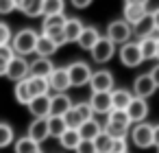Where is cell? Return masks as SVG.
Returning a JSON list of instances; mask_svg holds the SVG:
<instances>
[{
  "label": "cell",
  "instance_id": "cell-54",
  "mask_svg": "<svg viewBox=\"0 0 159 153\" xmlns=\"http://www.w3.org/2000/svg\"><path fill=\"white\" fill-rule=\"evenodd\" d=\"M37 153H42V151H37Z\"/></svg>",
  "mask_w": 159,
  "mask_h": 153
},
{
  "label": "cell",
  "instance_id": "cell-27",
  "mask_svg": "<svg viewBox=\"0 0 159 153\" xmlns=\"http://www.w3.org/2000/svg\"><path fill=\"white\" fill-rule=\"evenodd\" d=\"M152 31H155V24H152V18H150V11H148L137 24H133V33L139 35V37H146V35H150Z\"/></svg>",
  "mask_w": 159,
  "mask_h": 153
},
{
  "label": "cell",
  "instance_id": "cell-5",
  "mask_svg": "<svg viewBox=\"0 0 159 153\" xmlns=\"http://www.w3.org/2000/svg\"><path fill=\"white\" fill-rule=\"evenodd\" d=\"M118 55H120L122 66H126V68H137V66L144 61L137 42H126V44H122L120 50H118Z\"/></svg>",
  "mask_w": 159,
  "mask_h": 153
},
{
  "label": "cell",
  "instance_id": "cell-34",
  "mask_svg": "<svg viewBox=\"0 0 159 153\" xmlns=\"http://www.w3.org/2000/svg\"><path fill=\"white\" fill-rule=\"evenodd\" d=\"M102 131H105V133H109L111 138H126L129 127H126V125H118V122H107Z\"/></svg>",
  "mask_w": 159,
  "mask_h": 153
},
{
  "label": "cell",
  "instance_id": "cell-50",
  "mask_svg": "<svg viewBox=\"0 0 159 153\" xmlns=\"http://www.w3.org/2000/svg\"><path fill=\"white\" fill-rule=\"evenodd\" d=\"M126 2H129V5H144V7H146L150 0H126Z\"/></svg>",
  "mask_w": 159,
  "mask_h": 153
},
{
  "label": "cell",
  "instance_id": "cell-11",
  "mask_svg": "<svg viewBox=\"0 0 159 153\" xmlns=\"http://www.w3.org/2000/svg\"><path fill=\"white\" fill-rule=\"evenodd\" d=\"M155 92H157V85L150 79V74H139L133 81V96H137V98H150Z\"/></svg>",
  "mask_w": 159,
  "mask_h": 153
},
{
  "label": "cell",
  "instance_id": "cell-20",
  "mask_svg": "<svg viewBox=\"0 0 159 153\" xmlns=\"http://www.w3.org/2000/svg\"><path fill=\"white\" fill-rule=\"evenodd\" d=\"M109 94H111V109H120V112H124L133 98V94L129 90H122V88H116Z\"/></svg>",
  "mask_w": 159,
  "mask_h": 153
},
{
  "label": "cell",
  "instance_id": "cell-4",
  "mask_svg": "<svg viewBox=\"0 0 159 153\" xmlns=\"http://www.w3.org/2000/svg\"><path fill=\"white\" fill-rule=\"evenodd\" d=\"M89 53H92V59H94L96 64H107V61H111L113 55H116V44L109 42L107 37H100V40L92 46Z\"/></svg>",
  "mask_w": 159,
  "mask_h": 153
},
{
  "label": "cell",
  "instance_id": "cell-14",
  "mask_svg": "<svg viewBox=\"0 0 159 153\" xmlns=\"http://www.w3.org/2000/svg\"><path fill=\"white\" fill-rule=\"evenodd\" d=\"M26 136L31 140H35L37 144H42L46 138H50V133H48V118H35L29 125V133Z\"/></svg>",
  "mask_w": 159,
  "mask_h": 153
},
{
  "label": "cell",
  "instance_id": "cell-44",
  "mask_svg": "<svg viewBox=\"0 0 159 153\" xmlns=\"http://www.w3.org/2000/svg\"><path fill=\"white\" fill-rule=\"evenodd\" d=\"M0 57H2V59H11L13 57V48H11V44H7V46H0Z\"/></svg>",
  "mask_w": 159,
  "mask_h": 153
},
{
  "label": "cell",
  "instance_id": "cell-45",
  "mask_svg": "<svg viewBox=\"0 0 159 153\" xmlns=\"http://www.w3.org/2000/svg\"><path fill=\"white\" fill-rule=\"evenodd\" d=\"M72 2V7H76V9H87L89 5H92V0H70Z\"/></svg>",
  "mask_w": 159,
  "mask_h": 153
},
{
  "label": "cell",
  "instance_id": "cell-18",
  "mask_svg": "<svg viewBox=\"0 0 159 153\" xmlns=\"http://www.w3.org/2000/svg\"><path fill=\"white\" fill-rule=\"evenodd\" d=\"M146 13H148V9H146L144 5H129V2H126V5H124V9H122V16H124L122 20H124L126 24H131V26H133V24H137Z\"/></svg>",
  "mask_w": 159,
  "mask_h": 153
},
{
  "label": "cell",
  "instance_id": "cell-16",
  "mask_svg": "<svg viewBox=\"0 0 159 153\" xmlns=\"http://www.w3.org/2000/svg\"><path fill=\"white\" fill-rule=\"evenodd\" d=\"M72 98L63 92V94H55L50 96V116H63L66 112L72 109Z\"/></svg>",
  "mask_w": 159,
  "mask_h": 153
},
{
  "label": "cell",
  "instance_id": "cell-10",
  "mask_svg": "<svg viewBox=\"0 0 159 153\" xmlns=\"http://www.w3.org/2000/svg\"><path fill=\"white\" fill-rule=\"evenodd\" d=\"M126 112V116H129V122H144L146 120V116H148V103H146V98H137V96H133L131 98V103H129V107L124 109Z\"/></svg>",
  "mask_w": 159,
  "mask_h": 153
},
{
  "label": "cell",
  "instance_id": "cell-24",
  "mask_svg": "<svg viewBox=\"0 0 159 153\" xmlns=\"http://www.w3.org/2000/svg\"><path fill=\"white\" fill-rule=\"evenodd\" d=\"M137 46H139V53H142V59H144V61L155 59V50H157V40H155V37H150V35L139 37Z\"/></svg>",
  "mask_w": 159,
  "mask_h": 153
},
{
  "label": "cell",
  "instance_id": "cell-15",
  "mask_svg": "<svg viewBox=\"0 0 159 153\" xmlns=\"http://www.w3.org/2000/svg\"><path fill=\"white\" fill-rule=\"evenodd\" d=\"M26 107L35 118H48L50 116V96H33Z\"/></svg>",
  "mask_w": 159,
  "mask_h": 153
},
{
  "label": "cell",
  "instance_id": "cell-52",
  "mask_svg": "<svg viewBox=\"0 0 159 153\" xmlns=\"http://www.w3.org/2000/svg\"><path fill=\"white\" fill-rule=\"evenodd\" d=\"M155 59H159V37H157V50H155Z\"/></svg>",
  "mask_w": 159,
  "mask_h": 153
},
{
  "label": "cell",
  "instance_id": "cell-30",
  "mask_svg": "<svg viewBox=\"0 0 159 153\" xmlns=\"http://www.w3.org/2000/svg\"><path fill=\"white\" fill-rule=\"evenodd\" d=\"M13 94H16V101L20 103V105H29L31 103V90H29V83H26V79L24 81H18L16 83V90H13Z\"/></svg>",
  "mask_w": 159,
  "mask_h": 153
},
{
  "label": "cell",
  "instance_id": "cell-2",
  "mask_svg": "<svg viewBox=\"0 0 159 153\" xmlns=\"http://www.w3.org/2000/svg\"><path fill=\"white\" fill-rule=\"evenodd\" d=\"M131 35H133V26L131 24H126L124 20H113V22H109L107 24V40L109 42H113V44H126V42H131Z\"/></svg>",
  "mask_w": 159,
  "mask_h": 153
},
{
  "label": "cell",
  "instance_id": "cell-6",
  "mask_svg": "<svg viewBox=\"0 0 159 153\" xmlns=\"http://www.w3.org/2000/svg\"><path fill=\"white\" fill-rule=\"evenodd\" d=\"M5 77H9L11 81H24L26 77H29V61H26V57H18V55H13L11 59H9V64H7V72H5Z\"/></svg>",
  "mask_w": 159,
  "mask_h": 153
},
{
  "label": "cell",
  "instance_id": "cell-17",
  "mask_svg": "<svg viewBox=\"0 0 159 153\" xmlns=\"http://www.w3.org/2000/svg\"><path fill=\"white\" fill-rule=\"evenodd\" d=\"M100 37H102V35L98 33V29H96V26H83L81 35L76 37V44H79L83 50H92V46H94Z\"/></svg>",
  "mask_w": 159,
  "mask_h": 153
},
{
  "label": "cell",
  "instance_id": "cell-47",
  "mask_svg": "<svg viewBox=\"0 0 159 153\" xmlns=\"http://www.w3.org/2000/svg\"><path fill=\"white\" fill-rule=\"evenodd\" d=\"M152 146H159V125H152Z\"/></svg>",
  "mask_w": 159,
  "mask_h": 153
},
{
  "label": "cell",
  "instance_id": "cell-1",
  "mask_svg": "<svg viewBox=\"0 0 159 153\" xmlns=\"http://www.w3.org/2000/svg\"><path fill=\"white\" fill-rule=\"evenodd\" d=\"M37 31L33 29H22L18 31L13 37H11V48H13V55L18 57H29L35 53V42H37Z\"/></svg>",
  "mask_w": 159,
  "mask_h": 153
},
{
  "label": "cell",
  "instance_id": "cell-49",
  "mask_svg": "<svg viewBox=\"0 0 159 153\" xmlns=\"http://www.w3.org/2000/svg\"><path fill=\"white\" fill-rule=\"evenodd\" d=\"M7 59H2V57H0V77H5V72H7Z\"/></svg>",
  "mask_w": 159,
  "mask_h": 153
},
{
  "label": "cell",
  "instance_id": "cell-7",
  "mask_svg": "<svg viewBox=\"0 0 159 153\" xmlns=\"http://www.w3.org/2000/svg\"><path fill=\"white\" fill-rule=\"evenodd\" d=\"M131 138H133V144L137 149H150L152 146V125L137 122L131 131Z\"/></svg>",
  "mask_w": 159,
  "mask_h": 153
},
{
  "label": "cell",
  "instance_id": "cell-33",
  "mask_svg": "<svg viewBox=\"0 0 159 153\" xmlns=\"http://www.w3.org/2000/svg\"><path fill=\"white\" fill-rule=\"evenodd\" d=\"M42 2L44 0H24L20 11L24 16H29V18H37V16H42Z\"/></svg>",
  "mask_w": 159,
  "mask_h": 153
},
{
  "label": "cell",
  "instance_id": "cell-8",
  "mask_svg": "<svg viewBox=\"0 0 159 153\" xmlns=\"http://www.w3.org/2000/svg\"><path fill=\"white\" fill-rule=\"evenodd\" d=\"M48 88L55 90V94H63L68 92L70 85V77H68V68H55L48 77Z\"/></svg>",
  "mask_w": 159,
  "mask_h": 153
},
{
  "label": "cell",
  "instance_id": "cell-29",
  "mask_svg": "<svg viewBox=\"0 0 159 153\" xmlns=\"http://www.w3.org/2000/svg\"><path fill=\"white\" fill-rule=\"evenodd\" d=\"M66 129H68V127H66L63 116H48V133H50V138H57V140H59V136H61Z\"/></svg>",
  "mask_w": 159,
  "mask_h": 153
},
{
  "label": "cell",
  "instance_id": "cell-42",
  "mask_svg": "<svg viewBox=\"0 0 159 153\" xmlns=\"http://www.w3.org/2000/svg\"><path fill=\"white\" fill-rule=\"evenodd\" d=\"M76 153H96V149H94V142L92 140H81L79 142V146L74 149Z\"/></svg>",
  "mask_w": 159,
  "mask_h": 153
},
{
  "label": "cell",
  "instance_id": "cell-13",
  "mask_svg": "<svg viewBox=\"0 0 159 153\" xmlns=\"http://www.w3.org/2000/svg\"><path fill=\"white\" fill-rule=\"evenodd\" d=\"M52 70H55V64H52L48 57H37L35 61L29 64V77H42V79H48Z\"/></svg>",
  "mask_w": 159,
  "mask_h": 153
},
{
  "label": "cell",
  "instance_id": "cell-53",
  "mask_svg": "<svg viewBox=\"0 0 159 153\" xmlns=\"http://www.w3.org/2000/svg\"><path fill=\"white\" fill-rule=\"evenodd\" d=\"M157 153H159V146H157Z\"/></svg>",
  "mask_w": 159,
  "mask_h": 153
},
{
  "label": "cell",
  "instance_id": "cell-51",
  "mask_svg": "<svg viewBox=\"0 0 159 153\" xmlns=\"http://www.w3.org/2000/svg\"><path fill=\"white\" fill-rule=\"evenodd\" d=\"M13 5H16V9H22V5H24V0H13Z\"/></svg>",
  "mask_w": 159,
  "mask_h": 153
},
{
  "label": "cell",
  "instance_id": "cell-12",
  "mask_svg": "<svg viewBox=\"0 0 159 153\" xmlns=\"http://www.w3.org/2000/svg\"><path fill=\"white\" fill-rule=\"evenodd\" d=\"M87 103H89L94 114H109L111 112V94L109 92H92Z\"/></svg>",
  "mask_w": 159,
  "mask_h": 153
},
{
  "label": "cell",
  "instance_id": "cell-37",
  "mask_svg": "<svg viewBox=\"0 0 159 153\" xmlns=\"http://www.w3.org/2000/svg\"><path fill=\"white\" fill-rule=\"evenodd\" d=\"M107 122H118V125H126V127L131 125L126 112H120V109H111V112L107 114Z\"/></svg>",
  "mask_w": 159,
  "mask_h": 153
},
{
  "label": "cell",
  "instance_id": "cell-25",
  "mask_svg": "<svg viewBox=\"0 0 159 153\" xmlns=\"http://www.w3.org/2000/svg\"><path fill=\"white\" fill-rule=\"evenodd\" d=\"M79 142H81V136H79L76 129H66V131L59 136V144H61L66 151H74V149L79 146Z\"/></svg>",
  "mask_w": 159,
  "mask_h": 153
},
{
  "label": "cell",
  "instance_id": "cell-3",
  "mask_svg": "<svg viewBox=\"0 0 159 153\" xmlns=\"http://www.w3.org/2000/svg\"><path fill=\"white\" fill-rule=\"evenodd\" d=\"M68 77H70V85L72 88L87 85L89 83V77H92V68L85 61H74V64L68 66Z\"/></svg>",
  "mask_w": 159,
  "mask_h": 153
},
{
  "label": "cell",
  "instance_id": "cell-21",
  "mask_svg": "<svg viewBox=\"0 0 159 153\" xmlns=\"http://www.w3.org/2000/svg\"><path fill=\"white\" fill-rule=\"evenodd\" d=\"M83 22L79 20V18H66V22H63V35H66V42H76V37L81 35V31H83Z\"/></svg>",
  "mask_w": 159,
  "mask_h": 153
},
{
  "label": "cell",
  "instance_id": "cell-40",
  "mask_svg": "<svg viewBox=\"0 0 159 153\" xmlns=\"http://www.w3.org/2000/svg\"><path fill=\"white\" fill-rule=\"evenodd\" d=\"M109 153H129L126 138H113V140H111V149H109Z\"/></svg>",
  "mask_w": 159,
  "mask_h": 153
},
{
  "label": "cell",
  "instance_id": "cell-48",
  "mask_svg": "<svg viewBox=\"0 0 159 153\" xmlns=\"http://www.w3.org/2000/svg\"><path fill=\"white\" fill-rule=\"evenodd\" d=\"M150 18H152V24H155V29L159 31V7H157L155 11H150Z\"/></svg>",
  "mask_w": 159,
  "mask_h": 153
},
{
  "label": "cell",
  "instance_id": "cell-19",
  "mask_svg": "<svg viewBox=\"0 0 159 153\" xmlns=\"http://www.w3.org/2000/svg\"><path fill=\"white\" fill-rule=\"evenodd\" d=\"M57 53V46H55V42L48 37V35H37V42H35V55L37 57H52Z\"/></svg>",
  "mask_w": 159,
  "mask_h": 153
},
{
  "label": "cell",
  "instance_id": "cell-26",
  "mask_svg": "<svg viewBox=\"0 0 159 153\" xmlns=\"http://www.w3.org/2000/svg\"><path fill=\"white\" fill-rule=\"evenodd\" d=\"M13 149H16V153H37V151H42V149H39V144H37L35 140H31L29 136L18 138V140H16V144H13Z\"/></svg>",
  "mask_w": 159,
  "mask_h": 153
},
{
  "label": "cell",
  "instance_id": "cell-32",
  "mask_svg": "<svg viewBox=\"0 0 159 153\" xmlns=\"http://www.w3.org/2000/svg\"><path fill=\"white\" fill-rule=\"evenodd\" d=\"M111 136L109 133H105V131H100L92 142H94V149H96V153H109V149H111Z\"/></svg>",
  "mask_w": 159,
  "mask_h": 153
},
{
  "label": "cell",
  "instance_id": "cell-31",
  "mask_svg": "<svg viewBox=\"0 0 159 153\" xmlns=\"http://www.w3.org/2000/svg\"><path fill=\"white\" fill-rule=\"evenodd\" d=\"M16 142V133H13V127L9 122H0V149H5L9 144Z\"/></svg>",
  "mask_w": 159,
  "mask_h": 153
},
{
  "label": "cell",
  "instance_id": "cell-46",
  "mask_svg": "<svg viewBox=\"0 0 159 153\" xmlns=\"http://www.w3.org/2000/svg\"><path fill=\"white\" fill-rule=\"evenodd\" d=\"M148 74H150V79L155 81V85L159 88V64H157V66H155V68H152V70H150Z\"/></svg>",
  "mask_w": 159,
  "mask_h": 153
},
{
  "label": "cell",
  "instance_id": "cell-9",
  "mask_svg": "<svg viewBox=\"0 0 159 153\" xmlns=\"http://www.w3.org/2000/svg\"><path fill=\"white\" fill-rule=\"evenodd\" d=\"M92 92H111L113 90V74L109 70H96L89 77Z\"/></svg>",
  "mask_w": 159,
  "mask_h": 153
},
{
  "label": "cell",
  "instance_id": "cell-41",
  "mask_svg": "<svg viewBox=\"0 0 159 153\" xmlns=\"http://www.w3.org/2000/svg\"><path fill=\"white\" fill-rule=\"evenodd\" d=\"M11 37H13L11 26H9L7 22H0V46H7V44H11Z\"/></svg>",
  "mask_w": 159,
  "mask_h": 153
},
{
  "label": "cell",
  "instance_id": "cell-38",
  "mask_svg": "<svg viewBox=\"0 0 159 153\" xmlns=\"http://www.w3.org/2000/svg\"><path fill=\"white\" fill-rule=\"evenodd\" d=\"M63 120H66V127H68V129H79L81 118H79V114H76L74 105H72V109H70V112H66V114H63Z\"/></svg>",
  "mask_w": 159,
  "mask_h": 153
},
{
  "label": "cell",
  "instance_id": "cell-43",
  "mask_svg": "<svg viewBox=\"0 0 159 153\" xmlns=\"http://www.w3.org/2000/svg\"><path fill=\"white\" fill-rule=\"evenodd\" d=\"M16 11V5H13V0H0V16H7Z\"/></svg>",
  "mask_w": 159,
  "mask_h": 153
},
{
  "label": "cell",
  "instance_id": "cell-36",
  "mask_svg": "<svg viewBox=\"0 0 159 153\" xmlns=\"http://www.w3.org/2000/svg\"><path fill=\"white\" fill-rule=\"evenodd\" d=\"M63 22H66L63 13H59V16H44L42 31H48V29H55V26H63Z\"/></svg>",
  "mask_w": 159,
  "mask_h": 153
},
{
  "label": "cell",
  "instance_id": "cell-35",
  "mask_svg": "<svg viewBox=\"0 0 159 153\" xmlns=\"http://www.w3.org/2000/svg\"><path fill=\"white\" fill-rule=\"evenodd\" d=\"M44 35H48L52 42H55V46L59 48V46H63V44H68L66 42V35H63V26H55V29H48V31H42Z\"/></svg>",
  "mask_w": 159,
  "mask_h": 153
},
{
  "label": "cell",
  "instance_id": "cell-39",
  "mask_svg": "<svg viewBox=\"0 0 159 153\" xmlns=\"http://www.w3.org/2000/svg\"><path fill=\"white\" fill-rule=\"evenodd\" d=\"M74 109H76V114H79L81 122H83V120H92V118H94V112H92L89 103H76V105H74Z\"/></svg>",
  "mask_w": 159,
  "mask_h": 153
},
{
  "label": "cell",
  "instance_id": "cell-22",
  "mask_svg": "<svg viewBox=\"0 0 159 153\" xmlns=\"http://www.w3.org/2000/svg\"><path fill=\"white\" fill-rule=\"evenodd\" d=\"M79 136H81V140H94L100 131H102V127H100V122L98 120H83L81 125H79Z\"/></svg>",
  "mask_w": 159,
  "mask_h": 153
},
{
  "label": "cell",
  "instance_id": "cell-23",
  "mask_svg": "<svg viewBox=\"0 0 159 153\" xmlns=\"http://www.w3.org/2000/svg\"><path fill=\"white\" fill-rule=\"evenodd\" d=\"M26 83H29L31 96H48V92H50L48 79H42V77H26Z\"/></svg>",
  "mask_w": 159,
  "mask_h": 153
},
{
  "label": "cell",
  "instance_id": "cell-28",
  "mask_svg": "<svg viewBox=\"0 0 159 153\" xmlns=\"http://www.w3.org/2000/svg\"><path fill=\"white\" fill-rule=\"evenodd\" d=\"M66 9V0H44L42 2V16H59Z\"/></svg>",
  "mask_w": 159,
  "mask_h": 153
}]
</instances>
